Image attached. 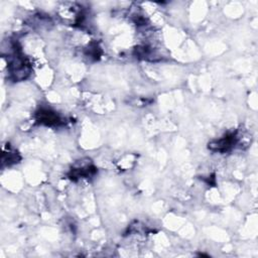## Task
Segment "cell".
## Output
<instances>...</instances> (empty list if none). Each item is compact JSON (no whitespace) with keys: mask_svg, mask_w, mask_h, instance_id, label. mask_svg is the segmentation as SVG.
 <instances>
[{"mask_svg":"<svg viewBox=\"0 0 258 258\" xmlns=\"http://www.w3.org/2000/svg\"><path fill=\"white\" fill-rule=\"evenodd\" d=\"M237 142V135L236 133H229L222 137L221 139H218L217 141L212 142L209 144V148H211L214 151H220V152H226L230 150Z\"/></svg>","mask_w":258,"mask_h":258,"instance_id":"cell-1","label":"cell"},{"mask_svg":"<svg viewBox=\"0 0 258 258\" xmlns=\"http://www.w3.org/2000/svg\"><path fill=\"white\" fill-rule=\"evenodd\" d=\"M36 119L39 123L47 125V126H54L59 125L61 123V119L59 116L49 109H40L36 112Z\"/></svg>","mask_w":258,"mask_h":258,"instance_id":"cell-2","label":"cell"}]
</instances>
